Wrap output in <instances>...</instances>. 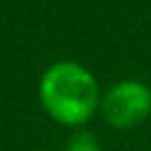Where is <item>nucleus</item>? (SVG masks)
I'll list each match as a JSON object with an SVG mask.
<instances>
[{"instance_id":"f257e3e1","label":"nucleus","mask_w":151,"mask_h":151,"mask_svg":"<svg viewBox=\"0 0 151 151\" xmlns=\"http://www.w3.org/2000/svg\"><path fill=\"white\" fill-rule=\"evenodd\" d=\"M100 87L87 67L60 60L47 67L38 82V100L53 122L82 129L100 111Z\"/></svg>"},{"instance_id":"f03ea898","label":"nucleus","mask_w":151,"mask_h":151,"mask_svg":"<svg viewBox=\"0 0 151 151\" xmlns=\"http://www.w3.org/2000/svg\"><path fill=\"white\" fill-rule=\"evenodd\" d=\"M100 116L113 129H136L151 116V89L142 80H120L100 98Z\"/></svg>"},{"instance_id":"7ed1b4c3","label":"nucleus","mask_w":151,"mask_h":151,"mask_svg":"<svg viewBox=\"0 0 151 151\" xmlns=\"http://www.w3.org/2000/svg\"><path fill=\"white\" fill-rule=\"evenodd\" d=\"M65 151H102V145L96 133L87 131V129H78L71 133Z\"/></svg>"}]
</instances>
